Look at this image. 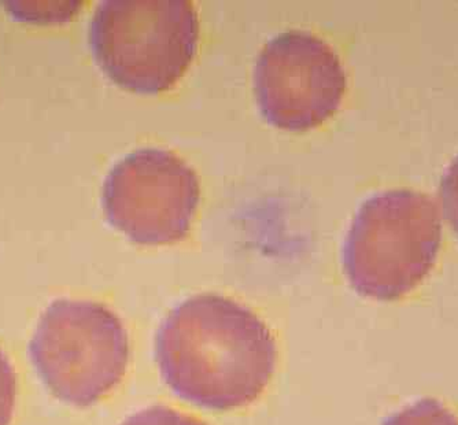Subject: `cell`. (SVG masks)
Returning <instances> with one entry per match:
<instances>
[{
  "mask_svg": "<svg viewBox=\"0 0 458 425\" xmlns=\"http://www.w3.org/2000/svg\"><path fill=\"white\" fill-rule=\"evenodd\" d=\"M162 378L184 401L233 411L256 401L275 372L277 347L267 324L216 293L192 296L162 323L156 339Z\"/></svg>",
  "mask_w": 458,
  "mask_h": 425,
  "instance_id": "6da1fadb",
  "label": "cell"
},
{
  "mask_svg": "<svg viewBox=\"0 0 458 425\" xmlns=\"http://www.w3.org/2000/svg\"><path fill=\"white\" fill-rule=\"evenodd\" d=\"M17 378L9 358L0 350V425H9L14 413Z\"/></svg>",
  "mask_w": 458,
  "mask_h": 425,
  "instance_id": "9c48e42d",
  "label": "cell"
},
{
  "mask_svg": "<svg viewBox=\"0 0 458 425\" xmlns=\"http://www.w3.org/2000/svg\"><path fill=\"white\" fill-rule=\"evenodd\" d=\"M199 197V180L189 164L168 150L141 149L110 170L102 206L128 239L161 246L189 235Z\"/></svg>",
  "mask_w": 458,
  "mask_h": 425,
  "instance_id": "5b68a950",
  "label": "cell"
},
{
  "mask_svg": "<svg viewBox=\"0 0 458 425\" xmlns=\"http://www.w3.org/2000/svg\"><path fill=\"white\" fill-rule=\"evenodd\" d=\"M383 425H458V419L442 402L426 398L388 417Z\"/></svg>",
  "mask_w": 458,
  "mask_h": 425,
  "instance_id": "52a82bcc",
  "label": "cell"
},
{
  "mask_svg": "<svg viewBox=\"0 0 458 425\" xmlns=\"http://www.w3.org/2000/svg\"><path fill=\"white\" fill-rule=\"evenodd\" d=\"M46 7L43 4H6L7 9L14 15L22 18V20H33L38 21L40 18L41 12H38V7ZM80 4H68L62 9L55 10V12L45 13L48 17V21H66L74 12Z\"/></svg>",
  "mask_w": 458,
  "mask_h": 425,
  "instance_id": "8fae6325",
  "label": "cell"
},
{
  "mask_svg": "<svg viewBox=\"0 0 458 425\" xmlns=\"http://www.w3.org/2000/svg\"><path fill=\"white\" fill-rule=\"evenodd\" d=\"M441 200L445 217L458 236V156L442 176Z\"/></svg>",
  "mask_w": 458,
  "mask_h": 425,
  "instance_id": "30bf717a",
  "label": "cell"
},
{
  "mask_svg": "<svg viewBox=\"0 0 458 425\" xmlns=\"http://www.w3.org/2000/svg\"><path fill=\"white\" fill-rule=\"evenodd\" d=\"M199 22L191 2L109 0L95 10L89 45L103 73L128 91H168L189 69Z\"/></svg>",
  "mask_w": 458,
  "mask_h": 425,
  "instance_id": "3957f363",
  "label": "cell"
},
{
  "mask_svg": "<svg viewBox=\"0 0 458 425\" xmlns=\"http://www.w3.org/2000/svg\"><path fill=\"white\" fill-rule=\"evenodd\" d=\"M442 242L438 208L418 191L391 190L365 200L344 244V269L357 293L400 300L434 268Z\"/></svg>",
  "mask_w": 458,
  "mask_h": 425,
  "instance_id": "7a4b0ae2",
  "label": "cell"
},
{
  "mask_svg": "<svg viewBox=\"0 0 458 425\" xmlns=\"http://www.w3.org/2000/svg\"><path fill=\"white\" fill-rule=\"evenodd\" d=\"M30 357L55 398L89 408L125 376L130 339L117 314L102 303L56 300L38 320Z\"/></svg>",
  "mask_w": 458,
  "mask_h": 425,
  "instance_id": "277c9868",
  "label": "cell"
},
{
  "mask_svg": "<svg viewBox=\"0 0 458 425\" xmlns=\"http://www.w3.org/2000/svg\"><path fill=\"white\" fill-rule=\"evenodd\" d=\"M121 425H208L197 417L166 406H151L128 417Z\"/></svg>",
  "mask_w": 458,
  "mask_h": 425,
  "instance_id": "ba28073f",
  "label": "cell"
},
{
  "mask_svg": "<svg viewBox=\"0 0 458 425\" xmlns=\"http://www.w3.org/2000/svg\"><path fill=\"white\" fill-rule=\"evenodd\" d=\"M254 89L270 125L305 132L335 115L346 91V73L323 38L288 30L267 41L259 53Z\"/></svg>",
  "mask_w": 458,
  "mask_h": 425,
  "instance_id": "8992f818",
  "label": "cell"
}]
</instances>
